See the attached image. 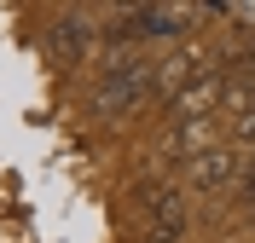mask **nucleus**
<instances>
[{"label":"nucleus","mask_w":255,"mask_h":243,"mask_svg":"<svg viewBox=\"0 0 255 243\" xmlns=\"http://www.w3.org/2000/svg\"><path fill=\"white\" fill-rule=\"evenodd\" d=\"M157 93V64H145V58H111V70L99 76L93 87V110L99 116H128V110H139L145 98Z\"/></svg>","instance_id":"nucleus-1"},{"label":"nucleus","mask_w":255,"mask_h":243,"mask_svg":"<svg viewBox=\"0 0 255 243\" xmlns=\"http://www.w3.org/2000/svg\"><path fill=\"white\" fill-rule=\"evenodd\" d=\"M191 17H197V6H133V12H128V29H133V35H162V41H174V35H186Z\"/></svg>","instance_id":"nucleus-2"},{"label":"nucleus","mask_w":255,"mask_h":243,"mask_svg":"<svg viewBox=\"0 0 255 243\" xmlns=\"http://www.w3.org/2000/svg\"><path fill=\"white\" fill-rule=\"evenodd\" d=\"M47 52L58 58L64 70H76L81 58H87V23H81L76 12H70V17H58V23H52V35H47Z\"/></svg>","instance_id":"nucleus-3"},{"label":"nucleus","mask_w":255,"mask_h":243,"mask_svg":"<svg viewBox=\"0 0 255 243\" xmlns=\"http://www.w3.org/2000/svg\"><path fill=\"white\" fill-rule=\"evenodd\" d=\"M180 232H186V209H180L168 191H157V197H151V238H157V243H174Z\"/></svg>","instance_id":"nucleus-4"},{"label":"nucleus","mask_w":255,"mask_h":243,"mask_svg":"<svg viewBox=\"0 0 255 243\" xmlns=\"http://www.w3.org/2000/svg\"><path fill=\"white\" fill-rule=\"evenodd\" d=\"M232 179V157H191V185L197 191H221Z\"/></svg>","instance_id":"nucleus-5"}]
</instances>
